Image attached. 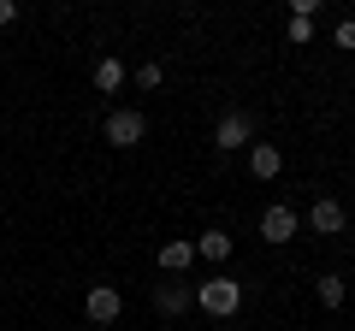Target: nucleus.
Here are the masks:
<instances>
[{
    "instance_id": "f257e3e1",
    "label": "nucleus",
    "mask_w": 355,
    "mask_h": 331,
    "mask_svg": "<svg viewBox=\"0 0 355 331\" xmlns=\"http://www.w3.org/2000/svg\"><path fill=\"white\" fill-rule=\"evenodd\" d=\"M196 302H202V314H214V319H225V314H237L243 307V284L237 278H207V284H196Z\"/></svg>"
},
{
    "instance_id": "f03ea898",
    "label": "nucleus",
    "mask_w": 355,
    "mask_h": 331,
    "mask_svg": "<svg viewBox=\"0 0 355 331\" xmlns=\"http://www.w3.org/2000/svg\"><path fill=\"white\" fill-rule=\"evenodd\" d=\"M142 136H148V118H142L137 107H119V113H107V142H113V148H137Z\"/></svg>"
},
{
    "instance_id": "7ed1b4c3",
    "label": "nucleus",
    "mask_w": 355,
    "mask_h": 331,
    "mask_svg": "<svg viewBox=\"0 0 355 331\" xmlns=\"http://www.w3.org/2000/svg\"><path fill=\"white\" fill-rule=\"evenodd\" d=\"M83 307H89V319H95V325H113V319L125 314V296H119L113 284H95V290L83 296Z\"/></svg>"
},
{
    "instance_id": "20e7f679",
    "label": "nucleus",
    "mask_w": 355,
    "mask_h": 331,
    "mask_svg": "<svg viewBox=\"0 0 355 331\" xmlns=\"http://www.w3.org/2000/svg\"><path fill=\"white\" fill-rule=\"evenodd\" d=\"M261 237H266V242H291V237H296V207L272 202V207L261 213Z\"/></svg>"
},
{
    "instance_id": "39448f33",
    "label": "nucleus",
    "mask_w": 355,
    "mask_h": 331,
    "mask_svg": "<svg viewBox=\"0 0 355 331\" xmlns=\"http://www.w3.org/2000/svg\"><path fill=\"white\" fill-rule=\"evenodd\" d=\"M249 136H254V125H249V113H225L219 118V130H214V148H249Z\"/></svg>"
},
{
    "instance_id": "423d86ee",
    "label": "nucleus",
    "mask_w": 355,
    "mask_h": 331,
    "mask_svg": "<svg viewBox=\"0 0 355 331\" xmlns=\"http://www.w3.org/2000/svg\"><path fill=\"white\" fill-rule=\"evenodd\" d=\"M308 225H314L320 237H338V231H343V202H338V195H320V202L308 207Z\"/></svg>"
},
{
    "instance_id": "0eeeda50",
    "label": "nucleus",
    "mask_w": 355,
    "mask_h": 331,
    "mask_svg": "<svg viewBox=\"0 0 355 331\" xmlns=\"http://www.w3.org/2000/svg\"><path fill=\"white\" fill-rule=\"evenodd\" d=\"M279 166H284V154L272 142H249V172L254 178H279Z\"/></svg>"
},
{
    "instance_id": "6e6552de",
    "label": "nucleus",
    "mask_w": 355,
    "mask_h": 331,
    "mask_svg": "<svg viewBox=\"0 0 355 331\" xmlns=\"http://www.w3.org/2000/svg\"><path fill=\"white\" fill-rule=\"evenodd\" d=\"M154 260H160V272H184V267L196 260V242H184V237H178V242H160V255H154Z\"/></svg>"
},
{
    "instance_id": "1a4fd4ad",
    "label": "nucleus",
    "mask_w": 355,
    "mask_h": 331,
    "mask_svg": "<svg viewBox=\"0 0 355 331\" xmlns=\"http://www.w3.org/2000/svg\"><path fill=\"white\" fill-rule=\"evenodd\" d=\"M154 302H160V314H184V307L196 302V290H184V284H160V290H154Z\"/></svg>"
},
{
    "instance_id": "9d476101",
    "label": "nucleus",
    "mask_w": 355,
    "mask_h": 331,
    "mask_svg": "<svg viewBox=\"0 0 355 331\" xmlns=\"http://www.w3.org/2000/svg\"><path fill=\"white\" fill-rule=\"evenodd\" d=\"M196 255L202 260H231V237L225 231H202V237H196Z\"/></svg>"
},
{
    "instance_id": "9b49d317",
    "label": "nucleus",
    "mask_w": 355,
    "mask_h": 331,
    "mask_svg": "<svg viewBox=\"0 0 355 331\" xmlns=\"http://www.w3.org/2000/svg\"><path fill=\"white\" fill-rule=\"evenodd\" d=\"M119 83H125V65H119V60H113V53H107V60H101V65H95V89H101V95H113V89H119Z\"/></svg>"
},
{
    "instance_id": "f8f14e48",
    "label": "nucleus",
    "mask_w": 355,
    "mask_h": 331,
    "mask_svg": "<svg viewBox=\"0 0 355 331\" xmlns=\"http://www.w3.org/2000/svg\"><path fill=\"white\" fill-rule=\"evenodd\" d=\"M320 302H326V307H343V278H338V272L320 278Z\"/></svg>"
},
{
    "instance_id": "ddd939ff",
    "label": "nucleus",
    "mask_w": 355,
    "mask_h": 331,
    "mask_svg": "<svg viewBox=\"0 0 355 331\" xmlns=\"http://www.w3.org/2000/svg\"><path fill=\"white\" fill-rule=\"evenodd\" d=\"M291 42H296V48H302V42H314V18L291 12Z\"/></svg>"
},
{
    "instance_id": "4468645a",
    "label": "nucleus",
    "mask_w": 355,
    "mask_h": 331,
    "mask_svg": "<svg viewBox=\"0 0 355 331\" xmlns=\"http://www.w3.org/2000/svg\"><path fill=\"white\" fill-rule=\"evenodd\" d=\"M160 77H166V71H160V60H148V65L137 71V83H142V89H160Z\"/></svg>"
},
{
    "instance_id": "2eb2a0df",
    "label": "nucleus",
    "mask_w": 355,
    "mask_h": 331,
    "mask_svg": "<svg viewBox=\"0 0 355 331\" xmlns=\"http://www.w3.org/2000/svg\"><path fill=\"white\" fill-rule=\"evenodd\" d=\"M338 48L355 53V18H343V24H338Z\"/></svg>"
},
{
    "instance_id": "dca6fc26",
    "label": "nucleus",
    "mask_w": 355,
    "mask_h": 331,
    "mask_svg": "<svg viewBox=\"0 0 355 331\" xmlns=\"http://www.w3.org/2000/svg\"><path fill=\"white\" fill-rule=\"evenodd\" d=\"M12 18H18V0H0V30L12 24Z\"/></svg>"
},
{
    "instance_id": "f3484780",
    "label": "nucleus",
    "mask_w": 355,
    "mask_h": 331,
    "mask_svg": "<svg viewBox=\"0 0 355 331\" xmlns=\"http://www.w3.org/2000/svg\"><path fill=\"white\" fill-rule=\"evenodd\" d=\"M349 190H355V178H349Z\"/></svg>"
},
{
    "instance_id": "a211bd4d",
    "label": "nucleus",
    "mask_w": 355,
    "mask_h": 331,
    "mask_svg": "<svg viewBox=\"0 0 355 331\" xmlns=\"http://www.w3.org/2000/svg\"><path fill=\"white\" fill-rule=\"evenodd\" d=\"M296 331H302V325H296Z\"/></svg>"
}]
</instances>
